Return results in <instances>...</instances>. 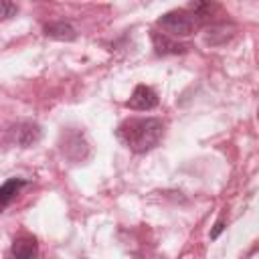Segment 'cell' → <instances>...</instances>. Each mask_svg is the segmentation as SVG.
<instances>
[{
	"instance_id": "obj_1",
	"label": "cell",
	"mask_w": 259,
	"mask_h": 259,
	"mask_svg": "<svg viewBox=\"0 0 259 259\" xmlns=\"http://www.w3.org/2000/svg\"><path fill=\"white\" fill-rule=\"evenodd\" d=\"M117 140L132 152L144 154L154 150L164 138V121L158 117H130L115 130Z\"/></svg>"
},
{
	"instance_id": "obj_2",
	"label": "cell",
	"mask_w": 259,
	"mask_h": 259,
	"mask_svg": "<svg viewBox=\"0 0 259 259\" xmlns=\"http://www.w3.org/2000/svg\"><path fill=\"white\" fill-rule=\"evenodd\" d=\"M158 26L172 36H188L196 30V14H190L188 10H172L158 18Z\"/></svg>"
},
{
	"instance_id": "obj_3",
	"label": "cell",
	"mask_w": 259,
	"mask_h": 259,
	"mask_svg": "<svg viewBox=\"0 0 259 259\" xmlns=\"http://www.w3.org/2000/svg\"><path fill=\"white\" fill-rule=\"evenodd\" d=\"M158 105V95L152 87L148 85H138L132 93V97L125 101V107L134 109V111H150Z\"/></svg>"
},
{
	"instance_id": "obj_4",
	"label": "cell",
	"mask_w": 259,
	"mask_h": 259,
	"mask_svg": "<svg viewBox=\"0 0 259 259\" xmlns=\"http://www.w3.org/2000/svg\"><path fill=\"white\" fill-rule=\"evenodd\" d=\"M10 136H12V142L20 148H28L32 144L38 142L40 138V127L32 121H20L16 123L12 130H10Z\"/></svg>"
},
{
	"instance_id": "obj_5",
	"label": "cell",
	"mask_w": 259,
	"mask_h": 259,
	"mask_svg": "<svg viewBox=\"0 0 259 259\" xmlns=\"http://www.w3.org/2000/svg\"><path fill=\"white\" fill-rule=\"evenodd\" d=\"M152 45H154L156 55H184L188 51L186 45L170 38L164 32H156V30L152 32Z\"/></svg>"
},
{
	"instance_id": "obj_6",
	"label": "cell",
	"mask_w": 259,
	"mask_h": 259,
	"mask_svg": "<svg viewBox=\"0 0 259 259\" xmlns=\"http://www.w3.org/2000/svg\"><path fill=\"white\" fill-rule=\"evenodd\" d=\"M12 259H36L38 255V243L30 235H20L12 243Z\"/></svg>"
},
{
	"instance_id": "obj_7",
	"label": "cell",
	"mask_w": 259,
	"mask_h": 259,
	"mask_svg": "<svg viewBox=\"0 0 259 259\" xmlns=\"http://www.w3.org/2000/svg\"><path fill=\"white\" fill-rule=\"evenodd\" d=\"M22 186H26V180H24V178H8V180L0 186V210L6 208V206L16 198V194L20 192Z\"/></svg>"
},
{
	"instance_id": "obj_8",
	"label": "cell",
	"mask_w": 259,
	"mask_h": 259,
	"mask_svg": "<svg viewBox=\"0 0 259 259\" xmlns=\"http://www.w3.org/2000/svg\"><path fill=\"white\" fill-rule=\"evenodd\" d=\"M42 30L49 38H55V40H75V36H77L75 28L69 22H49V24H45Z\"/></svg>"
},
{
	"instance_id": "obj_9",
	"label": "cell",
	"mask_w": 259,
	"mask_h": 259,
	"mask_svg": "<svg viewBox=\"0 0 259 259\" xmlns=\"http://www.w3.org/2000/svg\"><path fill=\"white\" fill-rule=\"evenodd\" d=\"M16 12H18V6H16L14 2L0 0V20L10 18V16H16Z\"/></svg>"
},
{
	"instance_id": "obj_10",
	"label": "cell",
	"mask_w": 259,
	"mask_h": 259,
	"mask_svg": "<svg viewBox=\"0 0 259 259\" xmlns=\"http://www.w3.org/2000/svg\"><path fill=\"white\" fill-rule=\"evenodd\" d=\"M223 229H225V221H219V223L214 225V229L210 231V239H217V237L223 233Z\"/></svg>"
}]
</instances>
